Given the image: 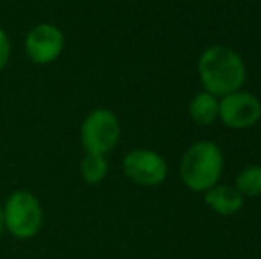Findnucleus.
Returning a JSON list of instances; mask_svg holds the SVG:
<instances>
[{
    "instance_id": "1",
    "label": "nucleus",
    "mask_w": 261,
    "mask_h": 259,
    "mask_svg": "<svg viewBox=\"0 0 261 259\" xmlns=\"http://www.w3.org/2000/svg\"><path fill=\"white\" fill-rule=\"evenodd\" d=\"M245 64L234 50L222 45L210 46L199 57V78L204 91L222 98L244 85Z\"/></svg>"
},
{
    "instance_id": "2",
    "label": "nucleus",
    "mask_w": 261,
    "mask_h": 259,
    "mask_svg": "<svg viewBox=\"0 0 261 259\" xmlns=\"http://www.w3.org/2000/svg\"><path fill=\"white\" fill-rule=\"evenodd\" d=\"M224 156L217 144L201 140L185 151L179 163L181 180L190 190L206 192L219 183L222 176Z\"/></svg>"
},
{
    "instance_id": "3",
    "label": "nucleus",
    "mask_w": 261,
    "mask_h": 259,
    "mask_svg": "<svg viewBox=\"0 0 261 259\" xmlns=\"http://www.w3.org/2000/svg\"><path fill=\"white\" fill-rule=\"evenodd\" d=\"M4 227L16 238H32L43 225V208L29 192H14L2 210Z\"/></svg>"
},
{
    "instance_id": "4",
    "label": "nucleus",
    "mask_w": 261,
    "mask_h": 259,
    "mask_svg": "<svg viewBox=\"0 0 261 259\" xmlns=\"http://www.w3.org/2000/svg\"><path fill=\"white\" fill-rule=\"evenodd\" d=\"M121 137V125L117 116L107 108L93 110L82 123L80 140L86 153L107 155L117 146Z\"/></svg>"
},
{
    "instance_id": "5",
    "label": "nucleus",
    "mask_w": 261,
    "mask_h": 259,
    "mask_svg": "<svg viewBox=\"0 0 261 259\" xmlns=\"http://www.w3.org/2000/svg\"><path fill=\"white\" fill-rule=\"evenodd\" d=\"M219 118L227 128H251L261 119V101L251 93L234 91L219 100Z\"/></svg>"
},
{
    "instance_id": "6",
    "label": "nucleus",
    "mask_w": 261,
    "mask_h": 259,
    "mask_svg": "<svg viewBox=\"0 0 261 259\" xmlns=\"http://www.w3.org/2000/svg\"><path fill=\"white\" fill-rule=\"evenodd\" d=\"M123 170L128 180L142 187H156L167 178V163L151 149H134L123 160Z\"/></svg>"
},
{
    "instance_id": "7",
    "label": "nucleus",
    "mask_w": 261,
    "mask_h": 259,
    "mask_svg": "<svg viewBox=\"0 0 261 259\" xmlns=\"http://www.w3.org/2000/svg\"><path fill=\"white\" fill-rule=\"evenodd\" d=\"M64 48V34L52 23H39L25 38L27 57L36 64H50Z\"/></svg>"
},
{
    "instance_id": "8",
    "label": "nucleus",
    "mask_w": 261,
    "mask_h": 259,
    "mask_svg": "<svg viewBox=\"0 0 261 259\" xmlns=\"http://www.w3.org/2000/svg\"><path fill=\"white\" fill-rule=\"evenodd\" d=\"M204 203L213 211L220 215H233L242 210L244 206V197L238 194L234 187L227 185H215L210 190L204 192Z\"/></svg>"
},
{
    "instance_id": "9",
    "label": "nucleus",
    "mask_w": 261,
    "mask_h": 259,
    "mask_svg": "<svg viewBox=\"0 0 261 259\" xmlns=\"http://www.w3.org/2000/svg\"><path fill=\"white\" fill-rule=\"evenodd\" d=\"M190 118L201 126H208L219 118V100L217 96L206 93H199L189 105Z\"/></svg>"
},
{
    "instance_id": "10",
    "label": "nucleus",
    "mask_w": 261,
    "mask_h": 259,
    "mask_svg": "<svg viewBox=\"0 0 261 259\" xmlns=\"http://www.w3.org/2000/svg\"><path fill=\"white\" fill-rule=\"evenodd\" d=\"M80 174L86 183L96 185L105 180L109 174V162L105 155H94V153H86V156L80 162Z\"/></svg>"
},
{
    "instance_id": "11",
    "label": "nucleus",
    "mask_w": 261,
    "mask_h": 259,
    "mask_svg": "<svg viewBox=\"0 0 261 259\" xmlns=\"http://www.w3.org/2000/svg\"><path fill=\"white\" fill-rule=\"evenodd\" d=\"M234 188L242 197H259L261 195V165L245 167L237 178Z\"/></svg>"
},
{
    "instance_id": "12",
    "label": "nucleus",
    "mask_w": 261,
    "mask_h": 259,
    "mask_svg": "<svg viewBox=\"0 0 261 259\" xmlns=\"http://www.w3.org/2000/svg\"><path fill=\"white\" fill-rule=\"evenodd\" d=\"M9 53H11V43L7 38L6 32L0 28V71L6 68L7 61H9Z\"/></svg>"
},
{
    "instance_id": "13",
    "label": "nucleus",
    "mask_w": 261,
    "mask_h": 259,
    "mask_svg": "<svg viewBox=\"0 0 261 259\" xmlns=\"http://www.w3.org/2000/svg\"><path fill=\"white\" fill-rule=\"evenodd\" d=\"M4 229V215H2V206H0V235H2Z\"/></svg>"
}]
</instances>
